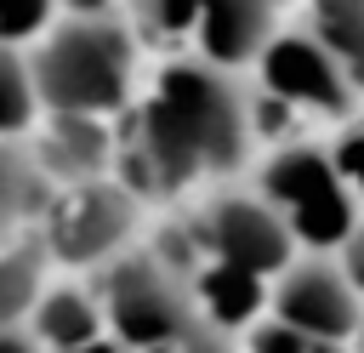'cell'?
I'll return each mask as SVG.
<instances>
[{
  "mask_svg": "<svg viewBox=\"0 0 364 353\" xmlns=\"http://www.w3.org/2000/svg\"><path fill=\"white\" fill-rule=\"evenodd\" d=\"M250 188L273 199L301 251H358V182L330 165L324 137H284Z\"/></svg>",
  "mask_w": 364,
  "mask_h": 353,
  "instance_id": "5",
  "label": "cell"
},
{
  "mask_svg": "<svg viewBox=\"0 0 364 353\" xmlns=\"http://www.w3.org/2000/svg\"><path fill=\"white\" fill-rule=\"evenodd\" d=\"M250 68H256L262 97L279 102L284 114H318L330 125L358 114V74L347 63H336L307 28H284L279 23Z\"/></svg>",
  "mask_w": 364,
  "mask_h": 353,
  "instance_id": "8",
  "label": "cell"
},
{
  "mask_svg": "<svg viewBox=\"0 0 364 353\" xmlns=\"http://www.w3.org/2000/svg\"><path fill=\"white\" fill-rule=\"evenodd\" d=\"M51 353H125V347H114L108 336H91V342H80V347H51Z\"/></svg>",
  "mask_w": 364,
  "mask_h": 353,
  "instance_id": "18",
  "label": "cell"
},
{
  "mask_svg": "<svg viewBox=\"0 0 364 353\" xmlns=\"http://www.w3.org/2000/svg\"><path fill=\"white\" fill-rule=\"evenodd\" d=\"M28 336L51 353V347H80L91 336H102V313H97V296H91V279L68 273V279H46V290L34 296L28 307Z\"/></svg>",
  "mask_w": 364,
  "mask_h": 353,
  "instance_id": "11",
  "label": "cell"
},
{
  "mask_svg": "<svg viewBox=\"0 0 364 353\" xmlns=\"http://www.w3.org/2000/svg\"><path fill=\"white\" fill-rule=\"evenodd\" d=\"M46 199H51V182L34 165L28 142L0 137V239L28 233L40 222V211H46Z\"/></svg>",
  "mask_w": 364,
  "mask_h": 353,
  "instance_id": "12",
  "label": "cell"
},
{
  "mask_svg": "<svg viewBox=\"0 0 364 353\" xmlns=\"http://www.w3.org/2000/svg\"><path fill=\"white\" fill-rule=\"evenodd\" d=\"M57 11H114L119 0H51Z\"/></svg>",
  "mask_w": 364,
  "mask_h": 353,
  "instance_id": "19",
  "label": "cell"
},
{
  "mask_svg": "<svg viewBox=\"0 0 364 353\" xmlns=\"http://www.w3.org/2000/svg\"><path fill=\"white\" fill-rule=\"evenodd\" d=\"M284 23V0H188V40L193 57L216 68H250L267 34Z\"/></svg>",
  "mask_w": 364,
  "mask_h": 353,
  "instance_id": "9",
  "label": "cell"
},
{
  "mask_svg": "<svg viewBox=\"0 0 364 353\" xmlns=\"http://www.w3.org/2000/svg\"><path fill=\"white\" fill-rule=\"evenodd\" d=\"M40 120V102H34V80H28V51L0 40V137L23 142Z\"/></svg>",
  "mask_w": 364,
  "mask_h": 353,
  "instance_id": "15",
  "label": "cell"
},
{
  "mask_svg": "<svg viewBox=\"0 0 364 353\" xmlns=\"http://www.w3.org/2000/svg\"><path fill=\"white\" fill-rule=\"evenodd\" d=\"M250 148V91L205 57H171L114 114V176L142 205L228 182Z\"/></svg>",
  "mask_w": 364,
  "mask_h": 353,
  "instance_id": "1",
  "label": "cell"
},
{
  "mask_svg": "<svg viewBox=\"0 0 364 353\" xmlns=\"http://www.w3.org/2000/svg\"><path fill=\"white\" fill-rule=\"evenodd\" d=\"M51 17H57V6H51V0H0V40L28 46Z\"/></svg>",
  "mask_w": 364,
  "mask_h": 353,
  "instance_id": "16",
  "label": "cell"
},
{
  "mask_svg": "<svg viewBox=\"0 0 364 353\" xmlns=\"http://www.w3.org/2000/svg\"><path fill=\"white\" fill-rule=\"evenodd\" d=\"M102 336L125 353H233V330L216 325L188 279L148 245H125L91 273Z\"/></svg>",
  "mask_w": 364,
  "mask_h": 353,
  "instance_id": "2",
  "label": "cell"
},
{
  "mask_svg": "<svg viewBox=\"0 0 364 353\" xmlns=\"http://www.w3.org/2000/svg\"><path fill=\"white\" fill-rule=\"evenodd\" d=\"M262 313L313 342H358L364 307L347 251H296L262 285Z\"/></svg>",
  "mask_w": 364,
  "mask_h": 353,
  "instance_id": "7",
  "label": "cell"
},
{
  "mask_svg": "<svg viewBox=\"0 0 364 353\" xmlns=\"http://www.w3.org/2000/svg\"><path fill=\"white\" fill-rule=\"evenodd\" d=\"M23 142H28V154H34V165L46 171L51 188L114 171V125L97 120V114H40Z\"/></svg>",
  "mask_w": 364,
  "mask_h": 353,
  "instance_id": "10",
  "label": "cell"
},
{
  "mask_svg": "<svg viewBox=\"0 0 364 353\" xmlns=\"http://www.w3.org/2000/svg\"><path fill=\"white\" fill-rule=\"evenodd\" d=\"M171 239H182V256L176 251L165 256L176 273H188L193 262H210V268L245 273L256 285H267L301 251L296 233L284 228V216L273 211V199L256 194L250 182H216L188 222H171Z\"/></svg>",
  "mask_w": 364,
  "mask_h": 353,
  "instance_id": "4",
  "label": "cell"
},
{
  "mask_svg": "<svg viewBox=\"0 0 364 353\" xmlns=\"http://www.w3.org/2000/svg\"><path fill=\"white\" fill-rule=\"evenodd\" d=\"M307 11V34L336 57L347 63L353 74H364V0H301Z\"/></svg>",
  "mask_w": 364,
  "mask_h": 353,
  "instance_id": "14",
  "label": "cell"
},
{
  "mask_svg": "<svg viewBox=\"0 0 364 353\" xmlns=\"http://www.w3.org/2000/svg\"><path fill=\"white\" fill-rule=\"evenodd\" d=\"M0 353H46V347L28 336V325H0Z\"/></svg>",
  "mask_w": 364,
  "mask_h": 353,
  "instance_id": "17",
  "label": "cell"
},
{
  "mask_svg": "<svg viewBox=\"0 0 364 353\" xmlns=\"http://www.w3.org/2000/svg\"><path fill=\"white\" fill-rule=\"evenodd\" d=\"M28 80L40 114L114 120L136 91V34L119 11H57L28 46Z\"/></svg>",
  "mask_w": 364,
  "mask_h": 353,
  "instance_id": "3",
  "label": "cell"
},
{
  "mask_svg": "<svg viewBox=\"0 0 364 353\" xmlns=\"http://www.w3.org/2000/svg\"><path fill=\"white\" fill-rule=\"evenodd\" d=\"M142 199L108 171V176H85V182H68V188H51L34 233L46 245V262L51 268H68V273H97L108 256H119L125 245H136L142 233Z\"/></svg>",
  "mask_w": 364,
  "mask_h": 353,
  "instance_id": "6",
  "label": "cell"
},
{
  "mask_svg": "<svg viewBox=\"0 0 364 353\" xmlns=\"http://www.w3.org/2000/svg\"><path fill=\"white\" fill-rule=\"evenodd\" d=\"M46 279H51V262H46V245L34 228L0 239V325H23L34 296L46 290Z\"/></svg>",
  "mask_w": 364,
  "mask_h": 353,
  "instance_id": "13",
  "label": "cell"
}]
</instances>
